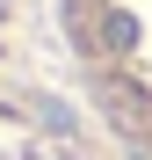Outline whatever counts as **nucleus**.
Instances as JSON below:
<instances>
[{
    "label": "nucleus",
    "mask_w": 152,
    "mask_h": 160,
    "mask_svg": "<svg viewBox=\"0 0 152 160\" xmlns=\"http://www.w3.org/2000/svg\"><path fill=\"white\" fill-rule=\"evenodd\" d=\"M101 37H109V51H131V44H138V22H131V15H109Z\"/></svg>",
    "instance_id": "f257e3e1"
}]
</instances>
